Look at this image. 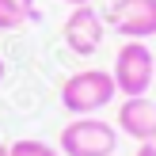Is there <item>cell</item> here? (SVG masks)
Returning a JSON list of instances; mask_svg holds the SVG:
<instances>
[{
    "mask_svg": "<svg viewBox=\"0 0 156 156\" xmlns=\"http://www.w3.org/2000/svg\"><path fill=\"white\" fill-rule=\"evenodd\" d=\"M118 126L95 118V114H80L73 118L57 137L61 156H114L118 152Z\"/></svg>",
    "mask_w": 156,
    "mask_h": 156,
    "instance_id": "6da1fadb",
    "label": "cell"
},
{
    "mask_svg": "<svg viewBox=\"0 0 156 156\" xmlns=\"http://www.w3.org/2000/svg\"><path fill=\"white\" fill-rule=\"evenodd\" d=\"M118 95L114 88V76L103 73V69H84V73H73L65 84H61V107L69 114H99L111 99Z\"/></svg>",
    "mask_w": 156,
    "mask_h": 156,
    "instance_id": "7a4b0ae2",
    "label": "cell"
},
{
    "mask_svg": "<svg viewBox=\"0 0 156 156\" xmlns=\"http://www.w3.org/2000/svg\"><path fill=\"white\" fill-rule=\"evenodd\" d=\"M114 88L118 95H145L152 88V76H156V57L145 42L137 38H126V46L118 50L114 57Z\"/></svg>",
    "mask_w": 156,
    "mask_h": 156,
    "instance_id": "3957f363",
    "label": "cell"
},
{
    "mask_svg": "<svg viewBox=\"0 0 156 156\" xmlns=\"http://www.w3.org/2000/svg\"><path fill=\"white\" fill-rule=\"evenodd\" d=\"M107 27L137 42L156 38V0H114L107 12Z\"/></svg>",
    "mask_w": 156,
    "mask_h": 156,
    "instance_id": "277c9868",
    "label": "cell"
},
{
    "mask_svg": "<svg viewBox=\"0 0 156 156\" xmlns=\"http://www.w3.org/2000/svg\"><path fill=\"white\" fill-rule=\"evenodd\" d=\"M65 46L76 53V57H91V53L103 46V34H107V19L95 12L91 4H76L65 19Z\"/></svg>",
    "mask_w": 156,
    "mask_h": 156,
    "instance_id": "5b68a950",
    "label": "cell"
},
{
    "mask_svg": "<svg viewBox=\"0 0 156 156\" xmlns=\"http://www.w3.org/2000/svg\"><path fill=\"white\" fill-rule=\"evenodd\" d=\"M118 133L141 141H156V103L149 95H126V103L118 107Z\"/></svg>",
    "mask_w": 156,
    "mask_h": 156,
    "instance_id": "8992f818",
    "label": "cell"
},
{
    "mask_svg": "<svg viewBox=\"0 0 156 156\" xmlns=\"http://www.w3.org/2000/svg\"><path fill=\"white\" fill-rule=\"evenodd\" d=\"M30 19H38L34 0H0V30H19Z\"/></svg>",
    "mask_w": 156,
    "mask_h": 156,
    "instance_id": "52a82bcc",
    "label": "cell"
},
{
    "mask_svg": "<svg viewBox=\"0 0 156 156\" xmlns=\"http://www.w3.org/2000/svg\"><path fill=\"white\" fill-rule=\"evenodd\" d=\"M8 156H61V149L38 141V137H19V141L8 145Z\"/></svg>",
    "mask_w": 156,
    "mask_h": 156,
    "instance_id": "ba28073f",
    "label": "cell"
},
{
    "mask_svg": "<svg viewBox=\"0 0 156 156\" xmlns=\"http://www.w3.org/2000/svg\"><path fill=\"white\" fill-rule=\"evenodd\" d=\"M133 156H156V141H141L137 145V152Z\"/></svg>",
    "mask_w": 156,
    "mask_h": 156,
    "instance_id": "9c48e42d",
    "label": "cell"
},
{
    "mask_svg": "<svg viewBox=\"0 0 156 156\" xmlns=\"http://www.w3.org/2000/svg\"><path fill=\"white\" fill-rule=\"evenodd\" d=\"M61 4H69V8H76V4H91V0H61Z\"/></svg>",
    "mask_w": 156,
    "mask_h": 156,
    "instance_id": "30bf717a",
    "label": "cell"
},
{
    "mask_svg": "<svg viewBox=\"0 0 156 156\" xmlns=\"http://www.w3.org/2000/svg\"><path fill=\"white\" fill-rule=\"evenodd\" d=\"M4 73H8V65H4V57H0V80H4Z\"/></svg>",
    "mask_w": 156,
    "mask_h": 156,
    "instance_id": "8fae6325",
    "label": "cell"
},
{
    "mask_svg": "<svg viewBox=\"0 0 156 156\" xmlns=\"http://www.w3.org/2000/svg\"><path fill=\"white\" fill-rule=\"evenodd\" d=\"M0 156H8V145H4V141H0Z\"/></svg>",
    "mask_w": 156,
    "mask_h": 156,
    "instance_id": "7c38bea8",
    "label": "cell"
}]
</instances>
